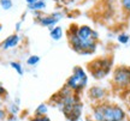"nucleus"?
I'll use <instances>...</instances> for the list:
<instances>
[{"label":"nucleus","instance_id":"dca6fc26","mask_svg":"<svg viewBox=\"0 0 130 121\" xmlns=\"http://www.w3.org/2000/svg\"><path fill=\"white\" fill-rule=\"evenodd\" d=\"M19 112V107L18 104H16V103H11L7 108V113H9L10 115H17Z\"/></svg>","mask_w":130,"mask_h":121},{"label":"nucleus","instance_id":"393cba45","mask_svg":"<svg viewBox=\"0 0 130 121\" xmlns=\"http://www.w3.org/2000/svg\"><path fill=\"white\" fill-rule=\"evenodd\" d=\"M3 31V24H0V33Z\"/></svg>","mask_w":130,"mask_h":121},{"label":"nucleus","instance_id":"ddd939ff","mask_svg":"<svg viewBox=\"0 0 130 121\" xmlns=\"http://www.w3.org/2000/svg\"><path fill=\"white\" fill-rule=\"evenodd\" d=\"M117 41L119 42L121 44H128L130 42V35H128L126 33H122L117 36Z\"/></svg>","mask_w":130,"mask_h":121},{"label":"nucleus","instance_id":"423d86ee","mask_svg":"<svg viewBox=\"0 0 130 121\" xmlns=\"http://www.w3.org/2000/svg\"><path fill=\"white\" fill-rule=\"evenodd\" d=\"M112 83L118 90L130 89V67L129 66H118L113 70Z\"/></svg>","mask_w":130,"mask_h":121},{"label":"nucleus","instance_id":"39448f33","mask_svg":"<svg viewBox=\"0 0 130 121\" xmlns=\"http://www.w3.org/2000/svg\"><path fill=\"white\" fill-rule=\"evenodd\" d=\"M113 61L111 58H98L88 64V71L94 79H104L112 70Z\"/></svg>","mask_w":130,"mask_h":121},{"label":"nucleus","instance_id":"f03ea898","mask_svg":"<svg viewBox=\"0 0 130 121\" xmlns=\"http://www.w3.org/2000/svg\"><path fill=\"white\" fill-rule=\"evenodd\" d=\"M51 103L57 107L68 121H79L83 114V103L79 95L72 92L66 86L51 97Z\"/></svg>","mask_w":130,"mask_h":121},{"label":"nucleus","instance_id":"a878e982","mask_svg":"<svg viewBox=\"0 0 130 121\" xmlns=\"http://www.w3.org/2000/svg\"><path fill=\"white\" fill-rule=\"evenodd\" d=\"M128 103H129V106H130V93H129V97H128Z\"/></svg>","mask_w":130,"mask_h":121},{"label":"nucleus","instance_id":"f3484780","mask_svg":"<svg viewBox=\"0 0 130 121\" xmlns=\"http://www.w3.org/2000/svg\"><path fill=\"white\" fill-rule=\"evenodd\" d=\"M122 7L124 9V11L130 12V0H121Z\"/></svg>","mask_w":130,"mask_h":121},{"label":"nucleus","instance_id":"9b49d317","mask_svg":"<svg viewBox=\"0 0 130 121\" xmlns=\"http://www.w3.org/2000/svg\"><path fill=\"white\" fill-rule=\"evenodd\" d=\"M48 113V103H40L34 112V116H47Z\"/></svg>","mask_w":130,"mask_h":121},{"label":"nucleus","instance_id":"5701e85b","mask_svg":"<svg viewBox=\"0 0 130 121\" xmlns=\"http://www.w3.org/2000/svg\"><path fill=\"white\" fill-rule=\"evenodd\" d=\"M21 25H22V22H18V23L16 24V31H17V33L21 30Z\"/></svg>","mask_w":130,"mask_h":121},{"label":"nucleus","instance_id":"6e6552de","mask_svg":"<svg viewBox=\"0 0 130 121\" xmlns=\"http://www.w3.org/2000/svg\"><path fill=\"white\" fill-rule=\"evenodd\" d=\"M107 95H108L107 90L104 86H101V85H94L92 88H89L88 90V98L92 102L95 103V104L105 102Z\"/></svg>","mask_w":130,"mask_h":121},{"label":"nucleus","instance_id":"4be33fe9","mask_svg":"<svg viewBox=\"0 0 130 121\" xmlns=\"http://www.w3.org/2000/svg\"><path fill=\"white\" fill-rule=\"evenodd\" d=\"M6 120L7 121H17V115H9Z\"/></svg>","mask_w":130,"mask_h":121},{"label":"nucleus","instance_id":"aec40b11","mask_svg":"<svg viewBox=\"0 0 130 121\" xmlns=\"http://www.w3.org/2000/svg\"><path fill=\"white\" fill-rule=\"evenodd\" d=\"M7 95V90L4 88V85L0 83V97H5Z\"/></svg>","mask_w":130,"mask_h":121},{"label":"nucleus","instance_id":"9d476101","mask_svg":"<svg viewBox=\"0 0 130 121\" xmlns=\"http://www.w3.org/2000/svg\"><path fill=\"white\" fill-rule=\"evenodd\" d=\"M50 36L53 41H60L63 36H64V30L59 25H56L54 28L50 29Z\"/></svg>","mask_w":130,"mask_h":121},{"label":"nucleus","instance_id":"2eb2a0df","mask_svg":"<svg viewBox=\"0 0 130 121\" xmlns=\"http://www.w3.org/2000/svg\"><path fill=\"white\" fill-rule=\"evenodd\" d=\"M40 62V56L39 55H30L27 59V64L29 66H36Z\"/></svg>","mask_w":130,"mask_h":121},{"label":"nucleus","instance_id":"b1692460","mask_svg":"<svg viewBox=\"0 0 130 121\" xmlns=\"http://www.w3.org/2000/svg\"><path fill=\"white\" fill-rule=\"evenodd\" d=\"M84 121H94V120H92L90 117H87V119H84Z\"/></svg>","mask_w":130,"mask_h":121},{"label":"nucleus","instance_id":"6ab92c4d","mask_svg":"<svg viewBox=\"0 0 130 121\" xmlns=\"http://www.w3.org/2000/svg\"><path fill=\"white\" fill-rule=\"evenodd\" d=\"M7 110H5V109H3V108H0V121H4L7 119Z\"/></svg>","mask_w":130,"mask_h":121},{"label":"nucleus","instance_id":"f8f14e48","mask_svg":"<svg viewBox=\"0 0 130 121\" xmlns=\"http://www.w3.org/2000/svg\"><path fill=\"white\" fill-rule=\"evenodd\" d=\"M10 66H11V68H13V70L17 72L18 76H23L24 68L21 62H18V61H11V62H10Z\"/></svg>","mask_w":130,"mask_h":121},{"label":"nucleus","instance_id":"4468645a","mask_svg":"<svg viewBox=\"0 0 130 121\" xmlns=\"http://www.w3.org/2000/svg\"><path fill=\"white\" fill-rule=\"evenodd\" d=\"M13 6V1L12 0H0V7L5 11H9L12 9Z\"/></svg>","mask_w":130,"mask_h":121},{"label":"nucleus","instance_id":"7ed1b4c3","mask_svg":"<svg viewBox=\"0 0 130 121\" xmlns=\"http://www.w3.org/2000/svg\"><path fill=\"white\" fill-rule=\"evenodd\" d=\"M90 119L94 121H125L126 112L119 104L105 101L94 104Z\"/></svg>","mask_w":130,"mask_h":121},{"label":"nucleus","instance_id":"a211bd4d","mask_svg":"<svg viewBox=\"0 0 130 121\" xmlns=\"http://www.w3.org/2000/svg\"><path fill=\"white\" fill-rule=\"evenodd\" d=\"M29 121H52L48 116H34Z\"/></svg>","mask_w":130,"mask_h":121},{"label":"nucleus","instance_id":"0eeeda50","mask_svg":"<svg viewBox=\"0 0 130 121\" xmlns=\"http://www.w3.org/2000/svg\"><path fill=\"white\" fill-rule=\"evenodd\" d=\"M63 12H53L51 14H40V13H35V17H36V22L37 24H40L41 27H46V28H54L57 24L59 23L63 18Z\"/></svg>","mask_w":130,"mask_h":121},{"label":"nucleus","instance_id":"1a4fd4ad","mask_svg":"<svg viewBox=\"0 0 130 121\" xmlns=\"http://www.w3.org/2000/svg\"><path fill=\"white\" fill-rule=\"evenodd\" d=\"M21 41H22V37H21L17 33H14V34H12V35L7 36L4 41L1 42L0 48H1L3 51H11V49L17 48V47L19 46Z\"/></svg>","mask_w":130,"mask_h":121},{"label":"nucleus","instance_id":"f257e3e1","mask_svg":"<svg viewBox=\"0 0 130 121\" xmlns=\"http://www.w3.org/2000/svg\"><path fill=\"white\" fill-rule=\"evenodd\" d=\"M71 49L81 55H89L96 51L99 34L89 25L72 24L66 31Z\"/></svg>","mask_w":130,"mask_h":121},{"label":"nucleus","instance_id":"20e7f679","mask_svg":"<svg viewBox=\"0 0 130 121\" xmlns=\"http://www.w3.org/2000/svg\"><path fill=\"white\" fill-rule=\"evenodd\" d=\"M87 85H88V73H87V71L81 66H75L74 70H72V73L66 79L64 86L70 89L72 92L79 95L84 89L87 88Z\"/></svg>","mask_w":130,"mask_h":121},{"label":"nucleus","instance_id":"412c9836","mask_svg":"<svg viewBox=\"0 0 130 121\" xmlns=\"http://www.w3.org/2000/svg\"><path fill=\"white\" fill-rule=\"evenodd\" d=\"M28 6H31L34 4H37V3H41V1H46V0H24Z\"/></svg>","mask_w":130,"mask_h":121}]
</instances>
